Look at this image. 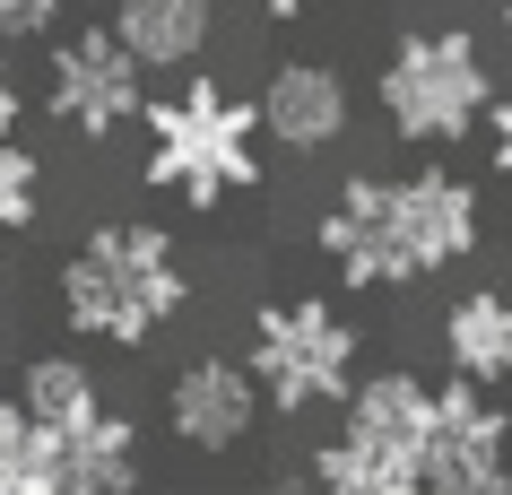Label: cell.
Here are the masks:
<instances>
[{
	"mask_svg": "<svg viewBox=\"0 0 512 495\" xmlns=\"http://www.w3.org/2000/svg\"><path fill=\"white\" fill-rule=\"evenodd\" d=\"M139 495H148V487H139Z\"/></svg>",
	"mask_w": 512,
	"mask_h": 495,
	"instance_id": "484cf974",
	"label": "cell"
},
{
	"mask_svg": "<svg viewBox=\"0 0 512 495\" xmlns=\"http://www.w3.org/2000/svg\"><path fill=\"white\" fill-rule=\"evenodd\" d=\"M261 139H278V157H330L339 139L356 131V96H348V79L330 70V61H313V53H287V61H270V79H261Z\"/></svg>",
	"mask_w": 512,
	"mask_h": 495,
	"instance_id": "ba28073f",
	"label": "cell"
},
{
	"mask_svg": "<svg viewBox=\"0 0 512 495\" xmlns=\"http://www.w3.org/2000/svg\"><path fill=\"white\" fill-rule=\"evenodd\" d=\"M0 487L61 495V435H53V426H35L18 400H0Z\"/></svg>",
	"mask_w": 512,
	"mask_h": 495,
	"instance_id": "2e32d148",
	"label": "cell"
},
{
	"mask_svg": "<svg viewBox=\"0 0 512 495\" xmlns=\"http://www.w3.org/2000/svg\"><path fill=\"white\" fill-rule=\"evenodd\" d=\"M495 18H504V27H512V0H495Z\"/></svg>",
	"mask_w": 512,
	"mask_h": 495,
	"instance_id": "cb8c5ba5",
	"label": "cell"
},
{
	"mask_svg": "<svg viewBox=\"0 0 512 495\" xmlns=\"http://www.w3.org/2000/svg\"><path fill=\"white\" fill-rule=\"evenodd\" d=\"M243 365H252L270 417H322V409H348L356 374H365V330L330 296H261Z\"/></svg>",
	"mask_w": 512,
	"mask_h": 495,
	"instance_id": "5b68a950",
	"label": "cell"
},
{
	"mask_svg": "<svg viewBox=\"0 0 512 495\" xmlns=\"http://www.w3.org/2000/svg\"><path fill=\"white\" fill-rule=\"evenodd\" d=\"M478 244H486V192L434 157L408 174H348L313 218V252L356 296L426 287V278L478 261Z\"/></svg>",
	"mask_w": 512,
	"mask_h": 495,
	"instance_id": "6da1fadb",
	"label": "cell"
},
{
	"mask_svg": "<svg viewBox=\"0 0 512 495\" xmlns=\"http://www.w3.org/2000/svg\"><path fill=\"white\" fill-rule=\"evenodd\" d=\"M44 218V157L27 139H0V244H18Z\"/></svg>",
	"mask_w": 512,
	"mask_h": 495,
	"instance_id": "e0dca14e",
	"label": "cell"
},
{
	"mask_svg": "<svg viewBox=\"0 0 512 495\" xmlns=\"http://www.w3.org/2000/svg\"><path fill=\"white\" fill-rule=\"evenodd\" d=\"M374 113L400 148L443 157V148L486 131V113H495V61H486V44L469 27H408L374 70Z\"/></svg>",
	"mask_w": 512,
	"mask_h": 495,
	"instance_id": "277c9868",
	"label": "cell"
},
{
	"mask_svg": "<svg viewBox=\"0 0 512 495\" xmlns=\"http://www.w3.org/2000/svg\"><path fill=\"white\" fill-rule=\"evenodd\" d=\"M0 495H18V487H0Z\"/></svg>",
	"mask_w": 512,
	"mask_h": 495,
	"instance_id": "d4e9b609",
	"label": "cell"
},
{
	"mask_svg": "<svg viewBox=\"0 0 512 495\" xmlns=\"http://www.w3.org/2000/svg\"><path fill=\"white\" fill-rule=\"evenodd\" d=\"M339 426H348V435H365V443H382V452L426 461V443H434V383H426V374H408V365L356 374L348 417H339Z\"/></svg>",
	"mask_w": 512,
	"mask_h": 495,
	"instance_id": "30bf717a",
	"label": "cell"
},
{
	"mask_svg": "<svg viewBox=\"0 0 512 495\" xmlns=\"http://www.w3.org/2000/svg\"><path fill=\"white\" fill-rule=\"evenodd\" d=\"M157 417H165V435L183 443V452L226 461V452H243V443L261 435L270 400H261V383H252V365H243L235 348H200V357H183L165 374Z\"/></svg>",
	"mask_w": 512,
	"mask_h": 495,
	"instance_id": "52a82bcc",
	"label": "cell"
},
{
	"mask_svg": "<svg viewBox=\"0 0 512 495\" xmlns=\"http://www.w3.org/2000/svg\"><path fill=\"white\" fill-rule=\"evenodd\" d=\"M44 113L70 139L105 148L148 113V70L113 27H70V35H53V61H44Z\"/></svg>",
	"mask_w": 512,
	"mask_h": 495,
	"instance_id": "8992f818",
	"label": "cell"
},
{
	"mask_svg": "<svg viewBox=\"0 0 512 495\" xmlns=\"http://www.w3.org/2000/svg\"><path fill=\"white\" fill-rule=\"evenodd\" d=\"M443 365L460 383H512V287H460L443 304Z\"/></svg>",
	"mask_w": 512,
	"mask_h": 495,
	"instance_id": "8fae6325",
	"label": "cell"
},
{
	"mask_svg": "<svg viewBox=\"0 0 512 495\" xmlns=\"http://www.w3.org/2000/svg\"><path fill=\"white\" fill-rule=\"evenodd\" d=\"M18 122H27V87H18V70L0 61V139H18Z\"/></svg>",
	"mask_w": 512,
	"mask_h": 495,
	"instance_id": "44dd1931",
	"label": "cell"
},
{
	"mask_svg": "<svg viewBox=\"0 0 512 495\" xmlns=\"http://www.w3.org/2000/svg\"><path fill=\"white\" fill-rule=\"evenodd\" d=\"M252 9H261V18H270V27H296V18H313V9H322V0H252Z\"/></svg>",
	"mask_w": 512,
	"mask_h": 495,
	"instance_id": "603a6c76",
	"label": "cell"
},
{
	"mask_svg": "<svg viewBox=\"0 0 512 495\" xmlns=\"http://www.w3.org/2000/svg\"><path fill=\"white\" fill-rule=\"evenodd\" d=\"M313 487L322 495H426V461H408V452H382V443L365 435H322L313 443Z\"/></svg>",
	"mask_w": 512,
	"mask_h": 495,
	"instance_id": "9a60e30c",
	"label": "cell"
},
{
	"mask_svg": "<svg viewBox=\"0 0 512 495\" xmlns=\"http://www.w3.org/2000/svg\"><path fill=\"white\" fill-rule=\"evenodd\" d=\"M243 495H322V487H313V469H270V478H252Z\"/></svg>",
	"mask_w": 512,
	"mask_h": 495,
	"instance_id": "7402d4cb",
	"label": "cell"
},
{
	"mask_svg": "<svg viewBox=\"0 0 512 495\" xmlns=\"http://www.w3.org/2000/svg\"><path fill=\"white\" fill-rule=\"evenodd\" d=\"M512 461V409L486 383H434V443H426V478L443 469H495Z\"/></svg>",
	"mask_w": 512,
	"mask_h": 495,
	"instance_id": "9c48e42d",
	"label": "cell"
},
{
	"mask_svg": "<svg viewBox=\"0 0 512 495\" xmlns=\"http://www.w3.org/2000/svg\"><path fill=\"white\" fill-rule=\"evenodd\" d=\"M61 322L87 348H148L191 313V261L165 218H96L53 270Z\"/></svg>",
	"mask_w": 512,
	"mask_h": 495,
	"instance_id": "7a4b0ae2",
	"label": "cell"
},
{
	"mask_svg": "<svg viewBox=\"0 0 512 495\" xmlns=\"http://www.w3.org/2000/svg\"><path fill=\"white\" fill-rule=\"evenodd\" d=\"M139 183L174 209H226V200L261 192L270 174V139H261V105L226 87L217 70H183V87L148 96L139 113Z\"/></svg>",
	"mask_w": 512,
	"mask_h": 495,
	"instance_id": "3957f363",
	"label": "cell"
},
{
	"mask_svg": "<svg viewBox=\"0 0 512 495\" xmlns=\"http://www.w3.org/2000/svg\"><path fill=\"white\" fill-rule=\"evenodd\" d=\"M61 18H70V0H0V44H44L61 35Z\"/></svg>",
	"mask_w": 512,
	"mask_h": 495,
	"instance_id": "ac0fdd59",
	"label": "cell"
},
{
	"mask_svg": "<svg viewBox=\"0 0 512 495\" xmlns=\"http://www.w3.org/2000/svg\"><path fill=\"white\" fill-rule=\"evenodd\" d=\"M148 487V435L139 417L105 409L96 426L61 435V495H139Z\"/></svg>",
	"mask_w": 512,
	"mask_h": 495,
	"instance_id": "4fadbf2b",
	"label": "cell"
},
{
	"mask_svg": "<svg viewBox=\"0 0 512 495\" xmlns=\"http://www.w3.org/2000/svg\"><path fill=\"white\" fill-rule=\"evenodd\" d=\"M18 409H27L35 426H53V435H79V426H96L113 400H105V374L87 357L44 348V357H27V374H18Z\"/></svg>",
	"mask_w": 512,
	"mask_h": 495,
	"instance_id": "5bb4252c",
	"label": "cell"
},
{
	"mask_svg": "<svg viewBox=\"0 0 512 495\" xmlns=\"http://www.w3.org/2000/svg\"><path fill=\"white\" fill-rule=\"evenodd\" d=\"M105 27L139 53V70H191L217 44V0H113Z\"/></svg>",
	"mask_w": 512,
	"mask_h": 495,
	"instance_id": "7c38bea8",
	"label": "cell"
},
{
	"mask_svg": "<svg viewBox=\"0 0 512 495\" xmlns=\"http://www.w3.org/2000/svg\"><path fill=\"white\" fill-rule=\"evenodd\" d=\"M426 495H512V461H495V469H443V478H426Z\"/></svg>",
	"mask_w": 512,
	"mask_h": 495,
	"instance_id": "d6986e66",
	"label": "cell"
},
{
	"mask_svg": "<svg viewBox=\"0 0 512 495\" xmlns=\"http://www.w3.org/2000/svg\"><path fill=\"white\" fill-rule=\"evenodd\" d=\"M486 165L512 183V96H495V113H486Z\"/></svg>",
	"mask_w": 512,
	"mask_h": 495,
	"instance_id": "ffe728a7",
	"label": "cell"
}]
</instances>
